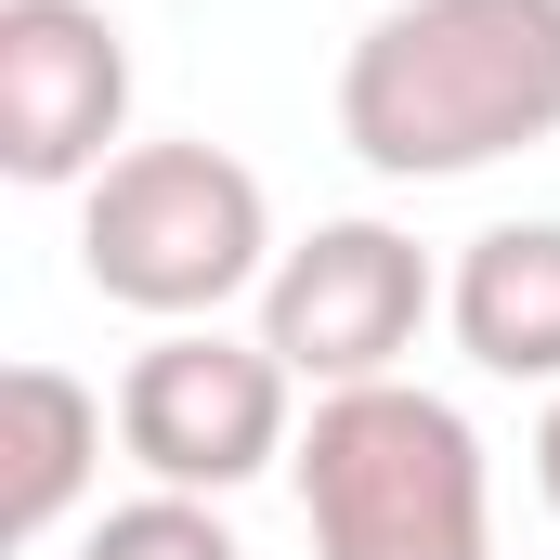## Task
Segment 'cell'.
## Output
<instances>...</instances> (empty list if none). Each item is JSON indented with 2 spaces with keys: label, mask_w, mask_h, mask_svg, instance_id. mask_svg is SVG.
Returning <instances> with one entry per match:
<instances>
[{
  "label": "cell",
  "mask_w": 560,
  "mask_h": 560,
  "mask_svg": "<svg viewBox=\"0 0 560 560\" xmlns=\"http://www.w3.org/2000/svg\"><path fill=\"white\" fill-rule=\"evenodd\" d=\"M443 313V275L405 222L352 209V222H313L287 235L275 275H261V339L300 392H365V378H405L418 326Z\"/></svg>",
  "instance_id": "obj_4"
},
{
  "label": "cell",
  "mask_w": 560,
  "mask_h": 560,
  "mask_svg": "<svg viewBox=\"0 0 560 560\" xmlns=\"http://www.w3.org/2000/svg\"><path fill=\"white\" fill-rule=\"evenodd\" d=\"M79 275L143 326H222V300H261L275 275V196L222 143H131L79 183Z\"/></svg>",
  "instance_id": "obj_3"
},
{
  "label": "cell",
  "mask_w": 560,
  "mask_h": 560,
  "mask_svg": "<svg viewBox=\"0 0 560 560\" xmlns=\"http://www.w3.org/2000/svg\"><path fill=\"white\" fill-rule=\"evenodd\" d=\"M131 39L105 0H0V170L13 183H105L131 156Z\"/></svg>",
  "instance_id": "obj_6"
},
{
  "label": "cell",
  "mask_w": 560,
  "mask_h": 560,
  "mask_svg": "<svg viewBox=\"0 0 560 560\" xmlns=\"http://www.w3.org/2000/svg\"><path fill=\"white\" fill-rule=\"evenodd\" d=\"M287 469H300L313 560H495V469H482V430L456 418L443 392H418V378L313 392Z\"/></svg>",
  "instance_id": "obj_2"
},
{
  "label": "cell",
  "mask_w": 560,
  "mask_h": 560,
  "mask_svg": "<svg viewBox=\"0 0 560 560\" xmlns=\"http://www.w3.org/2000/svg\"><path fill=\"white\" fill-rule=\"evenodd\" d=\"M339 143L378 183H469L560 143V0H392L339 52Z\"/></svg>",
  "instance_id": "obj_1"
},
{
  "label": "cell",
  "mask_w": 560,
  "mask_h": 560,
  "mask_svg": "<svg viewBox=\"0 0 560 560\" xmlns=\"http://www.w3.org/2000/svg\"><path fill=\"white\" fill-rule=\"evenodd\" d=\"M535 482H548V509H560V405H548V430H535Z\"/></svg>",
  "instance_id": "obj_10"
},
{
  "label": "cell",
  "mask_w": 560,
  "mask_h": 560,
  "mask_svg": "<svg viewBox=\"0 0 560 560\" xmlns=\"http://www.w3.org/2000/svg\"><path fill=\"white\" fill-rule=\"evenodd\" d=\"M79 560H248L235 548V522H222V495H131V509H105L92 535H79Z\"/></svg>",
  "instance_id": "obj_9"
},
{
  "label": "cell",
  "mask_w": 560,
  "mask_h": 560,
  "mask_svg": "<svg viewBox=\"0 0 560 560\" xmlns=\"http://www.w3.org/2000/svg\"><path fill=\"white\" fill-rule=\"evenodd\" d=\"M105 418L118 405L92 378H66V365H13L0 378V535L13 548H52L79 522V495L105 469Z\"/></svg>",
  "instance_id": "obj_8"
},
{
  "label": "cell",
  "mask_w": 560,
  "mask_h": 560,
  "mask_svg": "<svg viewBox=\"0 0 560 560\" xmlns=\"http://www.w3.org/2000/svg\"><path fill=\"white\" fill-rule=\"evenodd\" d=\"M118 443L170 495H235V482H261L300 443V378L275 365V339L156 326L131 352V378H118Z\"/></svg>",
  "instance_id": "obj_5"
},
{
  "label": "cell",
  "mask_w": 560,
  "mask_h": 560,
  "mask_svg": "<svg viewBox=\"0 0 560 560\" xmlns=\"http://www.w3.org/2000/svg\"><path fill=\"white\" fill-rule=\"evenodd\" d=\"M443 326L482 378L560 392V222H482L443 275Z\"/></svg>",
  "instance_id": "obj_7"
}]
</instances>
